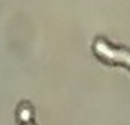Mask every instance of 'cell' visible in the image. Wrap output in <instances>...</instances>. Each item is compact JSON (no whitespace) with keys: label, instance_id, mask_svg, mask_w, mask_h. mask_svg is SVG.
Listing matches in <instances>:
<instances>
[{"label":"cell","instance_id":"7a4b0ae2","mask_svg":"<svg viewBox=\"0 0 130 125\" xmlns=\"http://www.w3.org/2000/svg\"><path fill=\"white\" fill-rule=\"evenodd\" d=\"M15 122L17 125H27L35 122V107L28 100H22L15 107Z\"/></svg>","mask_w":130,"mask_h":125},{"label":"cell","instance_id":"3957f363","mask_svg":"<svg viewBox=\"0 0 130 125\" xmlns=\"http://www.w3.org/2000/svg\"><path fill=\"white\" fill-rule=\"evenodd\" d=\"M27 125H37V123H35V122H34V123H27Z\"/></svg>","mask_w":130,"mask_h":125},{"label":"cell","instance_id":"6da1fadb","mask_svg":"<svg viewBox=\"0 0 130 125\" xmlns=\"http://www.w3.org/2000/svg\"><path fill=\"white\" fill-rule=\"evenodd\" d=\"M92 53L102 64L110 67H125L130 72V49L117 45L105 37H95L92 42Z\"/></svg>","mask_w":130,"mask_h":125}]
</instances>
